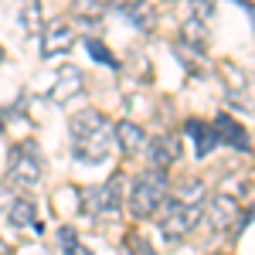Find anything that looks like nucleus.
<instances>
[{
    "label": "nucleus",
    "mask_w": 255,
    "mask_h": 255,
    "mask_svg": "<svg viewBox=\"0 0 255 255\" xmlns=\"http://www.w3.org/2000/svg\"><path fill=\"white\" fill-rule=\"evenodd\" d=\"M3 58H7V55H3V44H0V61H3Z\"/></svg>",
    "instance_id": "nucleus-23"
},
{
    "label": "nucleus",
    "mask_w": 255,
    "mask_h": 255,
    "mask_svg": "<svg viewBox=\"0 0 255 255\" xmlns=\"http://www.w3.org/2000/svg\"><path fill=\"white\" fill-rule=\"evenodd\" d=\"M0 255H10V245H7L3 238H0Z\"/></svg>",
    "instance_id": "nucleus-20"
},
{
    "label": "nucleus",
    "mask_w": 255,
    "mask_h": 255,
    "mask_svg": "<svg viewBox=\"0 0 255 255\" xmlns=\"http://www.w3.org/2000/svg\"><path fill=\"white\" fill-rule=\"evenodd\" d=\"M119 204H123V177L119 174L109 177L99 187H89L82 197V208L89 215H113V211H119Z\"/></svg>",
    "instance_id": "nucleus-5"
},
{
    "label": "nucleus",
    "mask_w": 255,
    "mask_h": 255,
    "mask_svg": "<svg viewBox=\"0 0 255 255\" xmlns=\"http://www.w3.org/2000/svg\"><path fill=\"white\" fill-rule=\"evenodd\" d=\"M20 24H24L31 34L41 27V10H38V3H24V7H20Z\"/></svg>",
    "instance_id": "nucleus-18"
},
{
    "label": "nucleus",
    "mask_w": 255,
    "mask_h": 255,
    "mask_svg": "<svg viewBox=\"0 0 255 255\" xmlns=\"http://www.w3.org/2000/svg\"><path fill=\"white\" fill-rule=\"evenodd\" d=\"M177 204H191V208H201V201H204V184L194 180V177H187L180 187H177Z\"/></svg>",
    "instance_id": "nucleus-14"
},
{
    "label": "nucleus",
    "mask_w": 255,
    "mask_h": 255,
    "mask_svg": "<svg viewBox=\"0 0 255 255\" xmlns=\"http://www.w3.org/2000/svg\"><path fill=\"white\" fill-rule=\"evenodd\" d=\"M82 96V72L75 65H61L58 79H55V89H51V99L55 102H68V99Z\"/></svg>",
    "instance_id": "nucleus-11"
},
{
    "label": "nucleus",
    "mask_w": 255,
    "mask_h": 255,
    "mask_svg": "<svg viewBox=\"0 0 255 255\" xmlns=\"http://www.w3.org/2000/svg\"><path fill=\"white\" fill-rule=\"evenodd\" d=\"M187 133L194 136V150H197V157H208V153H211V150L218 146L215 129H211L208 123H201V119H187Z\"/></svg>",
    "instance_id": "nucleus-12"
},
{
    "label": "nucleus",
    "mask_w": 255,
    "mask_h": 255,
    "mask_svg": "<svg viewBox=\"0 0 255 255\" xmlns=\"http://www.w3.org/2000/svg\"><path fill=\"white\" fill-rule=\"evenodd\" d=\"M75 44V31L68 20H51L44 31H41V58H55V55H65L72 51Z\"/></svg>",
    "instance_id": "nucleus-6"
},
{
    "label": "nucleus",
    "mask_w": 255,
    "mask_h": 255,
    "mask_svg": "<svg viewBox=\"0 0 255 255\" xmlns=\"http://www.w3.org/2000/svg\"><path fill=\"white\" fill-rule=\"evenodd\" d=\"M68 129H72V150H75V157L82 163H102L113 153V143H116L113 123L102 113H92V109L75 113L72 123H68Z\"/></svg>",
    "instance_id": "nucleus-1"
},
{
    "label": "nucleus",
    "mask_w": 255,
    "mask_h": 255,
    "mask_svg": "<svg viewBox=\"0 0 255 255\" xmlns=\"http://www.w3.org/2000/svg\"><path fill=\"white\" fill-rule=\"evenodd\" d=\"M201 221V208H191V204H163V211H160V232L167 242H180L184 235H191L194 232V225Z\"/></svg>",
    "instance_id": "nucleus-4"
},
{
    "label": "nucleus",
    "mask_w": 255,
    "mask_h": 255,
    "mask_svg": "<svg viewBox=\"0 0 255 255\" xmlns=\"http://www.w3.org/2000/svg\"><path fill=\"white\" fill-rule=\"evenodd\" d=\"M41 153L34 143H17L10 146V160H7V177L17 184V187H34L41 180Z\"/></svg>",
    "instance_id": "nucleus-3"
},
{
    "label": "nucleus",
    "mask_w": 255,
    "mask_h": 255,
    "mask_svg": "<svg viewBox=\"0 0 255 255\" xmlns=\"http://www.w3.org/2000/svg\"><path fill=\"white\" fill-rule=\"evenodd\" d=\"M116 10H119V14H126L139 31H150V27H153V10H150V7H143V3H119Z\"/></svg>",
    "instance_id": "nucleus-15"
},
{
    "label": "nucleus",
    "mask_w": 255,
    "mask_h": 255,
    "mask_svg": "<svg viewBox=\"0 0 255 255\" xmlns=\"http://www.w3.org/2000/svg\"><path fill=\"white\" fill-rule=\"evenodd\" d=\"M215 136L218 143H228V146H235V150H242V153H249L252 150V143H249V133H245V126L238 123L235 116H228V113H218L215 116Z\"/></svg>",
    "instance_id": "nucleus-7"
},
{
    "label": "nucleus",
    "mask_w": 255,
    "mask_h": 255,
    "mask_svg": "<svg viewBox=\"0 0 255 255\" xmlns=\"http://www.w3.org/2000/svg\"><path fill=\"white\" fill-rule=\"evenodd\" d=\"M75 14H79L82 20H99L106 14V7H102V3H89V7H85V3H75Z\"/></svg>",
    "instance_id": "nucleus-19"
},
{
    "label": "nucleus",
    "mask_w": 255,
    "mask_h": 255,
    "mask_svg": "<svg viewBox=\"0 0 255 255\" xmlns=\"http://www.w3.org/2000/svg\"><path fill=\"white\" fill-rule=\"evenodd\" d=\"M146 157H150V163H153V170H163V167H170L177 157H180V139L170 133H163V136L157 139H146Z\"/></svg>",
    "instance_id": "nucleus-8"
},
{
    "label": "nucleus",
    "mask_w": 255,
    "mask_h": 255,
    "mask_svg": "<svg viewBox=\"0 0 255 255\" xmlns=\"http://www.w3.org/2000/svg\"><path fill=\"white\" fill-rule=\"evenodd\" d=\"M85 48H89V55H96V61H102V65H116V55H113L99 38H85Z\"/></svg>",
    "instance_id": "nucleus-17"
},
{
    "label": "nucleus",
    "mask_w": 255,
    "mask_h": 255,
    "mask_svg": "<svg viewBox=\"0 0 255 255\" xmlns=\"http://www.w3.org/2000/svg\"><path fill=\"white\" fill-rule=\"evenodd\" d=\"M58 242H61V249H65V255H89L85 249H82V242L75 238V232H72L68 225L58 232Z\"/></svg>",
    "instance_id": "nucleus-16"
},
{
    "label": "nucleus",
    "mask_w": 255,
    "mask_h": 255,
    "mask_svg": "<svg viewBox=\"0 0 255 255\" xmlns=\"http://www.w3.org/2000/svg\"><path fill=\"white\" fill-rule=\"evenodd\" d=\"M10 221H14L17 228H34V232H41L38 208H34V201H27V197H17V201L10 204Z\"/></svg>",
    "instance_id": "nucleus-13"
},
{
    "label": "nucleus",
    "mask_w": 255,
    "mask_h": 255,
    "mask_svg": "<svg viewBox=\"0 0 255 255\" xmlns=\"http://www.w3.org/2000/svg\"><path fill=\"white\" fill-rule=\"evenodd\" d=\"M113 136H116L119 150H123L126 157H139V153L146 150V133L139 129L136 123H129V119H119L116 126H113Z\"/></svg>",
    "instance_id": "nucleus-9"
},
{
    "label": "nucleus",
    "mask_w": 255,
    "mask_h": 255,
    "mask_svg": "<svg viewBox=\"0 0 255 255\" xmlns=\"http://www.w3.org/2000/svg\"><path fill=\"white\" fill-rule=\"evenodd\" d=\"M208 221L215 225L218 232H225V228H232L238 221V201L232 194H215L208 201Z\"/></svg>",
    "instance_id": "nucleus-10"
},
{
    "label": "nucleus",
    "mask_w": 255,
    "mask_h": 255,
    "mask_svg": "<svg viewBox=\"0 0 255 255\" xmlns=\"http://www.w3.org/2000/svg\"><path fill=\"white\" fill-rule=\"evenodd\" d=\"M3 116H7V113H3V109H0V133H3Z\"/></svg>",
    "instance_id": "nucleus-22"
},
{
    "label": "nucleus",
    "mask_w": 255,
    "mask_h": 255,
    "mask_svg": "<svg viewBox=\"0 0 255 255\" xmlns=\"http://www.w3.org/2000/svg\"><path fill=\"white\" fill-rule=\"evenodd\" d=\"M3 204H7V194H3V187H0V208H3Z\"/></svg>",
    "instance_id": "nucleus-21"
},
{
    "label": "nucleus",
    "mask_w": 255,
    "mask_h": 255,
    "mask_svg": "<svg viewBox=\"0 0 255 255\" xmlns=\"http://www.w3.org/2000/svg\"><path fill=\"white\" fill-rule=\"evenodd\" d=\"M167 191H170V180H167L163 170H153V167L143 170L133 180V187H129V211H133V218H139V221L150 218L167 201Z\"/></svg>",
    "instance_id": "nucleus-2"
}]
</instances>
